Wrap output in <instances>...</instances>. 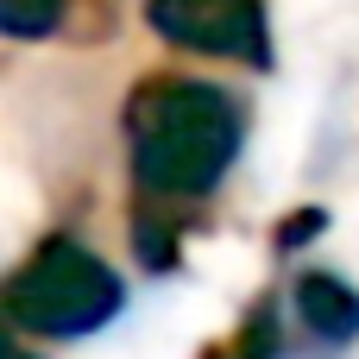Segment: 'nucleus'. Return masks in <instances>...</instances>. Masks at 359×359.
<instances>
[{
	"label": "nucleus",
	"instance_id": "f257e3e1",
	"mask_svg": "<svg viewBox=\"0 0 359 359\" xmlns=\"http://www.w3.org/2000/svg\"><path fill=\"white\" fill-rule=\"evenodd\" d=\"M120 133H126V170H133V196L170 202V208H202L227 189L246 133H252V107L208 82V76H139L126 107H120Z\"/></svg>",
	"mask_w": 359,
	"mask_h": 359
},
{
	"label": "nucleus",
	"instance_id": "20e7f679",
	"mask_svg": "<svg viewBox=\"0 0 359 359\" xmlns=\"http://www.w3.org/2000/svg\"><path fill=\"white\" fill-rule=\"evenodd\" d=\"M290 322L316 353H347L359 347V290L328 265H303L290 278Z\"/></svg>",
	"mask_w": 359,
	"mask_h": 359
},
{
	"label": "nucleus",
	"instance_id": "39448f33",
	"mask_svg": "<svg viewBox=\"0 0 359 359\" xmlns=\"http://www.w3.org/2000/svg\"><path fill=\"white\" fill-rule=\"evenodd\" d=\"M114 0H0V38L44 44V38H107Z\"/></svg>",
	"mask_w": 359,
	"mask_h": 359
},
{
	"label": "nucleus",
	"instance_id": "f03ea898",
	"mask_svg": "<svg viewBox=\"0 0 359 359\" xmlns=\"http://www.w3.org/2000/svg\"><path fill=\"white\" fill-rule=\"evenodd\" d=\"M126 309V278L76 233H44L0 284V316L38 341H88Z\"/></svg>",
	"mask_w": 359,
	"mask_h": 359
},
{
	"label": "nucleus",
	"instance_id": "7ed1b4c3",
	"mask_svg": "<svg viewBox=\"0 0 359 359\" xmlns=\"http://www.w3.org/2000/svg\"><path fill=\"white\" fill-rule=\"evenodd\" d=\"M145 25L183 57L278 69V38H271L265 0H145Z\"/></svg>",
	"mask_w": 359,
	"mask_h": 359
},
{
	"label": "nucleus",
	"instance_id": "423d86ee",
	"mask_svg": "<svg viewBox=\"0 0 359 359\" xmlns=\"http://www.w3.org/2000/svg\"><path fill=\"white\" fill-rule=\"evenodd\" d=\"M189 208H170V202H151V196H133V215H126V240H133V259L151 271V278H170L183 271V240H189Z\"/></svg>",
	"mask_w": 359,
	"mask_h": 359
},
{
	"label": "nucleus",
	"instance_id": "9d476101",
	"mask_svg": "<svg viewBox=\"0 0 359 359\" xmlns=\"http://www.w3.org/2000/svg\"><path fill=\"white\" fill-rule=\"evenodd\" d=\"M196 359H233V347H227V341H215V347H202Z\"/></svg>",
	"mask_w": 359,
	"mask_h": 359
},
{
	"label": "nucleus",
	"instance_id": "0eeeda50",
	"mask_svg": "<svg viewBox=\"0 0 359 359\" xmlns=\"http://www.w3.org/2000/svg\"><path fill=\"white\" fill-rule=\"evenodd\" d=\"M227 347H233V359H284V303L259 297L240 316V328L227 334Z\"/></svg>",
	"mask_w": 359,
	"mask_h": 359
},
{
	"label": "nucleus",
	"instance_id": "1a4fd4ad",
	"mask_svg": "<svg viewBox=\"0 0 359 359\" xmlns=\"http://www.w3.org/2000/svg\"><path fill=\"white\" fill-rule=\"evenodd\" d=\"M0 359H38L25 341H19V328H6V316H0Z\"/></svg>",
	"mask_w": 359,
	"mask_h": 359
},
{
	"label": "nucleus",
	"instance_id": "6e6552de",
	"mask_svg": "<svg viewBox=\"0 0 359 359\" xmlns=\"http://www.w3.org/2000/svg\"><path fill=\"white\" fill-rule=\"evenodd\" d=\"M322 233H328V208H316V202H309V208H290V215L271 227V252H278V259H297V252H309Z\"/></svg>",
	"mask_w": 359,
	"mask_h": 359
}]
</instances>
